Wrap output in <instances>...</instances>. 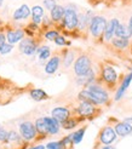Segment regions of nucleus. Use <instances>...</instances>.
<instances>
[{"label": "nucleus", "mask_w": 132, "mask_h": 149, "mask_svg": "<svg viewBox=\"0 0 132 149\" xmlns=\"http://www.w3.org/2000/svg\"><path fill=\"white\" fill-rule=\"evenodd\" d=\"M79 98L85 102H90L94 106H101L108 102L109 95L101 85L90 84L87 85V88L79 93Z\"/></svg>", "instance_id": "f257e3e1"}, {"label": "nucleus", "mask_w": 132, "mask_h": 149, "mask_svg": "<svg viewBox=\"0 0 132 149\" xmlns=\"http://www.w3.org/2000/svg\"><path fill=\"white\" fill-rule=\"evenodd\" d=\"M21 92L19 88L11 80L0 77V104L12 102V100Z\"/></svg>", "instance_id": "f03ea898"}, {"label": "nucleus", "mask_w": 132, "mask_h": 149, "mask_svg": "<svg viewBox=\"0 0 132 149\" xmlns=\"http://www.w3.org/2000/svg\"><path fill=\"white\" fill-rule=\"evenodd\" d=\"M107 24H108V22L103 16H99V15L93 16L91 22H90V26H89L91 35L94 36V38H99L101 35L104 34Z\"/></svg>", "instance_id": "7ed1b4c3"}, {"label": "nucleus", "mask_w": 132, "mask_h": 149, "mask_svg": "<svg viewBox=\"0 0 132 149\" xmlns=\"http://www.w3.org/2000/svg\"><path fill=\"white\" fill-rule=\"evenodd\" d=\"M91 59L86 55H81L74 62V73L78 78L86 77L91 72Z\"/></svg>", "instance_id": "20e7f679"}, {"label": "nucleus", "mask_w": 132, "mask_h": 149, "mask_svg": "<svg viewBox=\"0 0 132 149\" xmlns=\"http://www.w3.org/2000/svg\"><path fill=\"white\" fill-rule=\"evenodd\" d=\"M63 26L68 29V31H73L79 26V15L76 12L75 6L68 5L65 7V13L63 17Z\"/></svg>", "instance_id": "39448f33"}, {"label": "nucleus", "mask_w": 132, "mask_h": 149, "mask_svg": "<svg viewBox=\"0 0 132 149\" xmlns=\"http://www.w3.org/2000/svg\"><path fill=\"white\" fill-rule=\"evenodd\" d=\"M19 132H21L22 137H23L26 141H32L35 138L38 131H36V127L33 123L24 121V123L19 124Z\"/></svg>", "instance_id": "423d86ee"}, {"label": "nucleus", "mask_w": 132, "mask_h": 149, "mask_svg": "<svg viewBox=\"0 0 132 149\" xmlns=\"http://www.w3.org/2000/svg\"><path fill=\"white\" fill-rule=\"evenodd\" d=\"M92 6H107V7H119L130 5L132 0H87Z\"/></svg>", "instance_id": "0eeeda50"}, {"label": "nucleus", "mask_w": 132, "mask_h": 149, "mask_svg": "<svg viewBox=\"0 0 132 149\" xmlns=\"http://www.w3.org/2000/svg\"><path fill=\"white\" fill-rule=\"evenodd\" d=\"M116 132L113 127L110 126H106V127L101 131V135H99V142L103 143L104 146H110L113 142H115L116 139Z\"/></svg>", "instance_id": "6e6552de"}, {"label": "nucleus", "mask_w": 132, "mask_h": 149, "mask_svg": "<svg viewBox=\"0 0 132 149\" xmlns=\"http://www.w3.org/2000/svg\"><path fill=\"white\" fill-rule=\"evenodd\" d=\"M19 51L26 56H33L38 51V47H36L34 40H32L31 38H24L19 42Z\"/></svg>", "instance_id": "1a4fd4ad"}, {"label": "nucleus", "mask_w": 132, "mask_h": 149, "mask_svg": "<svg viewBox=\"0 0 132 149\" xmlns=\"http://www.w3.org/2000/svg\"><path fill=\"white\" fill-rule=\"evenodd\" d=\"M102 79L106 84L108 85H114L116 83V80H118V73L115 72V69L110 65H103V68H102Z\"/></svg>", "instance_id": "9d476101"}, {"label": "nucleus", "mask_w": 132, "mask_h": 149, "mask_svg": "<svg viewBox=\"0 0 132 149\" xmlns=\"http://www.w3.org/2000/svg\"><path fill=\"white\" fill-rule=\"evenodd\" d=\"M51 116H52L53 119H56V120L58 123H64L65 120H68L69 116H70V111L68 108H64V107H57L55 109H52V111H51Z\"/></svg>", "instance_id": "9b49d317"}, {"label": "nucleus", "mask_w": 132, "mask_h": 149, "mask_svg": "<svg viewBox=\"0 0 132 149\" xmlns=\"http://www.w3.org/2000/svg\"><path fill=\"white\" fill-rule=\"evenodd\" d=\"M76 111H78V114L81 116H91L94 114L96 109H94V104H92L90 102L81 101L79 104V107L76 108Z\"/></svg>", "instance_id": "f8f14e48"}, {"label": "nucleus", "mask_w": 132, "mask_h": 149, "mask_svg": "<svg viewBox=\"0 0 132 149\" xmlns=\"http://www.w3.org/2000/svg\"><path fill=\"white\" fill-rule=\"evenodd\" d=\"M119 23L120 22H119L118 18H112L110 21L108 22L107 28H106L104 34H103L106 41H112L113 40V36L115 35V29H116V27H118Z\"/></svg>", "instance_id": "ddd939ff"}, {"label": "nucleus", "mask_w": 132, "mask_h": 149, "mask_svg": "<svg viewBox=\"0 0 132 149\" xmlns=\"http://www.w3.org/2000/svg\"><path fill=\"white\" fill-rule=\"evenodd\" d=\"M131 81H132V70H131V72L127 74V75L124 78V80L121 81V84H120V86H119V88H118V91H116V93H115V101H119V100L122 97L124 93H125V91L129 88Z\"/></svg>", "instance_id": "4468645a"}, {"label": "nucleus", "mask_w": 132, "mask_h": 149, "mask_svg": "<svg viewBox=\"0 0 132 149\" xmlns=\"http://www.w3.org/2000/svg\"><path fill=\"white\" fill-rule=\"evenodd\" d=\"M116 135L120 136V137H126L132 133V125L126 123V121H122V123H118L114 127Z\"/></svg>", "instance_id": "2eb2a0df"}, {"label": "nucleus", "mask_w": 132, "mask_h": 149, "mask_svg": "<svg viewBox=\"0 0 132 149\" xmlns=\"http://www.w3.org/2000/svg\"><path fill=\"white\" fill-rule=\"evenodd\" d=\"M60 63H61V58L60 56H53L49 59V62L46 63L45 65V73L46 74H55L58 69V67H60Z\"/></svg>", "instance_id": "dca6fc26"}, {"label": "nucleus", "mask_w": 132, "mask_h": 149, "mask_svg": "<svg viewBox=\"0 0 132 149\" xmlns=\"http://www.w3.org/2000/svg\"><path fill=\"white\" fill-rule=\"evenodd\" d=\"M29 16H31V9H29L28 5H26V4L21 5L18 9L13 12V19H16V21L27 19Z\"/></svg>", "instance_id": "f3484780"}, {"label": "nucleus", "mask_w": 132, "mask_h": 149, "mask_svg": "<svg viewBox=\"0 0 132 149\" xmlns=\"http://www.w3.org/2000/svg\"><path fill=\"white\" fill-rule=\"evenodd\" d=\"M44 9L39 5H35L32 7V19H33V23L39 26L40 23H42V19H44Z\"/></svg>", "instance_id": "a211bd4d"}, {"label": "nucleus", "mask_w": 132, "mask_h": 149, "mask_svg": "<svg viewBox=\"0 0 132 149\" xmlns=\"http://www.w3.org/2000/svg\"><path fill=\"white\" fill-rule=\"evenodd\" d=\"M23 39H24V32L21 31V29H18V31H10L6 34V40L9 44H11V45H13V44H16Z\"/></svg>", "instance_id": "6ab92c4d"}, {"label": "nucleus", "mask_w": 132, "mask_h": 149, "mask_svg": "<svg viewBox=\"0 0 132 149\" xmlns=\"http://www.w3.org/2000/svg\"><path fill=\"white\" fill-rule=\"evenodd\" d=\"M45 123H46V126H47V133L50 135H57L60 132V125L61 123H58L56 119H53L52 116H46L45 118Z\"/></svg>", "instance_id": "aec40b11"}, {"label": "nucleus", "mask_w": 132, "mask_h": 149, "mask_svg": "<svg viewBox=\"0 0 132 149\" xmlns=\"http://www.w3.org/2000/svg\"><path fill=\"white\" fill-rule=\"evenodd\" d=\"M64 13H65V7H63L62 5H56L50 11V16L53 22H60V21H63Z\"/></svg>", "instance_id": "412c9836"}, {"label": "nucleus", "mask_w": 132, "mask_h": 149, "mask_svg": "<svg viewBox=\"0 0 132 149\" xmlns=\"http://www.w3.org/2000/svg\"><path fill=\"white\" fill-rule=\"evenodd\" d=\"M115 36L116 38H121V39H130L132 34H131L129 26L124 24V23H119L115 29Z\"/></svg>", "instance_id": "4be33fe9"}, {"label": "nucleus", "mask_w": 132, "mask_h": 149, "mask_svg": "<svg viewBox=\"0 0 132 149\" xmlns=\"http://www.w3.org/2000/svg\"><path fill=\"white\" fill-rule=\"evenodd\" d=\"M31 97L34 101L40 102V101H44V100L49 98V96H47V93L45 91L41 90V88H35V90H32L31 91Z\"/></svg>", "instance_id": "5701e85b"}, {"label": "nucleus", "mask_w": 132, "mask_h": 149, "mask_svg": "<svg viewBox=\"0 0 132 149\" xmlns=\"http://www.w3.org/2000/svg\"><path fill=\"white\" fill-rule=\"evenodd\" d=\"M112 45H113L114 47H116V49L122 50V49H126V47L130 45V41H129V39L113 38V40H112Z\"/></svg>", "instance_id": "b1692460"}, {"label": "nucleus", "mask_w": 132, "mask_h": 149, "mask_svg": "<svg viewBox=\"0 0 132 149\" xmlns=\"http://www.w3.org/2000/svg\"><path fill=\"white\" fill-rule=\"evenodd\" d=\"M35 127H36V131H38L39 133H41V135H45V133H47V126H46V123H45V118L36 119Z\"/></svg>", "instance_id": "393cba45"}, {"label": "nucleus", "mask_w": 132, "mask_h": 149, "mask_svg": "<svg viewBox=\"0 0 132 149\" xmlns=\"http://www.w3.org/2000/svg\"><path fill=\"white\" fill-rule=\"evenodd\" d=\"M36 54H38L39 59H41V61H45V59H47L51 56V50H50L49 46H41V47L38 49Z\"/></svg>", "instance_id": "a878e982"}, {"label": "nucleus", "mask_w": 132, "mask_h": 149, "mask_svg": "<svg viewBox=\"0 0 132 149\" xmlns=\"http://www.w3.org/2000/svg\"><path fill=\"white\" fill-rule=\"evenodd\" d=\"M85 130L86 129L83 127V129H80V130H78V131L72 133V136H73V143H74V144H79L80 142H81L83 138H84V135H85Z\"/></svg>", "instance_id": "bb28decb"}, {"label": "nucleus", "mask_w": 132, "mask_h": 149, "mask_svg": "<svg viewBox=\"0 0 132 149\" xmlns=\"http://www.w3.org/2000/svg\"><path fill=\"white\" fill-rule=\"evenodd\" d=\"M73 61H74V52L73 51H65L64 59H63V64H64L65 68H68V67L73 63Z\"/></svg>", "instance_id": "cd10ccee"}, {"label": "nucleus", "mask_w": 132, "mask_h": 149, "mask_svg": "<svg viewBox=\"0 0 132 149\" xmlns=\"http://www.w3.org/2000/svg\"><path fill=\"white\" fill-rule=\"evenodd\" d=\"M61 125H62V127L64 130H72V129H74L75 126L78 125V120H76V119H68V120H65Z\"/></svg>", "instance_id": "c85d7f7f"}, {"label": "nucleus", "mask_w": 132, "mask_h": 149, "mask_svg": "<svg viewBox=\"0 0 132 149\" xmlns=\"http://www.w3.org/2000/svg\"><path fill=\"white\" fill-rule=\"evenodd\" d=\"M12 50H13V45H11V44H9V42H4L3 45H0V54L1 55L10 54Z\"/></svg>", "instance_id": "c756f323"}, {"label": "nucleus", "mask_w": 132, "mask_h": 149, "mask_svg": "<svg viewBox=\"0 0 132 149\" xmlns=\"http://www.w3.org/2000/svg\"><path fill=\"white\" fill-rule=\"evenodd\" d=\"M46 148L47 149H63L64 144H63L62 141L61 142H50V143H47Z\"/></svg>", "instance_id": "7c9ffc66"}, {"label": "nucleus", "mask_w": 132, "mask_h": 149, "mask_svg": "<svg viewBox=\"0 0 132 149\" xmlns=\"http://www.w3.org/2000/svg\"><path fill=\"white\" fill-rule=\"evenodd\" d=\"M58 35H60V34H58L57 31H49V32L45 33V38H46L47 40H53V41H55V39L57 38Z\"/></svg>", "instance_id": "2f4dec72"}, {"label": "nucleus", "mask_w": 132, "mask_h": 149, "mask_svg": "<svg viewBox=\"0 0 132 149\" xmlns=\"http://www.w3.org/2000/svg\"><path fill=\"white\" fill-rule=\"evenodd\" d=\"M55 44L56 45H58V46H63V45H70V42H68V41H65V39H64V36H62V35H58L57 38L55 39Z\"/></svg>", "instance_id": "473e14b6"}, {"label": "nucleus", "mask_w": 132, "mask_h": 149, "mask_svg": "<svg viewBox=\"0 0 132 149\" xmlns=\"http://www.w3.org/2000/svg\"><path fill=\"white\" fill-rule=\"evenodd\" d=\"M42 4H44V6H45L46 9L50 10V11L52 10L53 7L57 5V3L55 1V0H44V3H42Z\"/></svg>", "instance_id": "72a5a7b5"}, {"label": "nucleus", "mask_w": 132, "mask_h": 149, "mask_svg": "<svg viewBox=\"0 0 132 149\" xmlns=\"http://www.w3.org/2000/svg\"><path fill=\"white\" fill-rule=\"evenodd\" d=\"M18 139H19V136H18L15 131L9 132V136H7V141H10V142H15V141H18Z\"/></svg>", "instance_id": "f704fd0d"}, {"label": "nucleus", "mask_w": 132, "mask_h": 149, "mask_svg": "<svg viewBox=\"0 0 132 149\" xmlns=\"http://www.w3.org/2000/svg\"><path fill=\"white\" fill-rule=\"evenodd\" d=\"M7 136H9V132L6 130H4L3 127H0V142H5L7 141Z\"/></svg>", "instance_id": "c9c22d12"}, {"label": "nucleus", "mask_w": 132, "mask_h": 149, "mask_svg": "<svg viewBox=\"0 0 132 149\" xmlns=\"http://www.w3.org/2000/svg\"><path fill=\"white\" fill-rule=\"evenodd\" d=\"M5 39H6V36L3 33H0V45H3V44L5 42Z\"/></svg>", "instance_id": "e433bc0d"}, {"label": "nucleus", "mask_w": 132, "mask_h": 149, "mask_svg": "<svg viewBox=\"0 0 132 149\" xmlns=\"http://www.w3.org/2000/svg\"><path fill=\"white\" fill-rule=\"evenodd\" d=\"M129 28H130V31H131V34H132V16L130 17V19H129Z\"/></svg>", "instance_id": "4c0bfd02"}, {"label": "nucleus", "mask_w": 132, "mask_h": 149, "mask_svg": "<svg viewBox=\"0 0 132 149\" xmlns=\"http://www.w3.org/2000/svg\"><path fill=\"white\" fill-rule=\"evenodd\" d=\"M29 149H45L44 146H36V147H33V148H29Z\"/></svg>", "instance_id": "58836bf2"}, {"label": "nucleus", "mask_w": 132, "mask_h": 149, "mask_svg": "<svg viewBox=\"0 0 132 149\" xmlns=\"http://www.w3.org/2000/svg\"><path fill=\"white\" fill-rule=\"evenodd\" d=\"M101 149H114V147H112V144L110 146H103Z\"/></svg>", "instance_id": "ea45409f"}, {"label": "nucleus", "mask_w": 132, "mask_h": 149, "mask_svg": "<svg viewBox=\"0 0 132 149\" xmlns=\"http://www.w3.org/2000/svg\"><path fill=\"white\" fill-rule=\"evenodd\" d=\"M125 121L129 123V124H132V116H131V118H126V119H125Z\"/></svg>", "instance_id": "a19ab883"}, {"label": "nucleus", "mask_w": 132, "mask_h": 149, "mask_svg": "<svg viewBox=\"0 0 132 149\" xmlns=\"http://www.w3.org/2000/svg\"><path fill=\"white\" fill-rule=\"evenodd\" d=\"M3 4H4V0H0V7L3 6Z\"/></svg>", "instance_id": "79ce46f5"}]
</instances>
